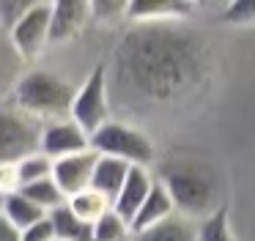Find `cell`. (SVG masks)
Returning a JSON list of instances; mask_svg holds the SVG:
<instances>
[{"label":"cell","mask_w":255,"mask_h":241,"mask_svg":"<svg viewBox=\"0 0 255 241\" xmlns=\"http://www.w3.org/2000/svg\"><path fill=\"white\" fill-rule=\"evenodd\" d=\"M19 192H22L39 211H44L47 217H50L52 211H58V208L66 206V195L58 189V184L52 178H44V181H36V184H30V186H22Z\"/></svg>","instance_id":"obj_19"},{"label":"cell","mask_w":255,"mask_h":241,"mask_svg":"<svg viewBox=\"0 0 255 241\" xmlns=\"http://www.w3.org/2000/svg\"><path fill=\"white\" fill-rule=\"evenodd\" d=\"M30 5H33V0H3L0 3V27L11 33L14 25L28 14Z\"/></svg>","instance_id":"obj_24"},{"label":"cell","mask_w":255,"mask_h":241,"mask_svg":"<svg viewBox=\"0 0 255 241\" xmlns=\"http://www.w3.org/2000/svg\"><path fill=\"white\" fill-rule=\"evenodd\" d=\"M170 217H176V206H173V197L170 192H167V186L162 184V178L154 181V186H151L148 197H145V203L140 206L137 217L132 219V233H143V230H151L156 228V225L167 222Z\"/></svg>","instance_id":"obj_13"},{"label":"cell","mask_w":255,"mask_h":241,"mask_svg":"<svg viewBox=\"0 0 255 241\" xmlns=\"http://www.w3.org/2000/svg\"><path fill=\"white\" fill-rule=\"evenodd\" d=\"M50 222L55 230V241H94V225L83 222L77 214L69 211V206L52 211Z\"/></svg>","instance_id":"obj_17"},{"label":"cell","mask_w":255,"mask_h":241,"mask_svg":"<svg viewBox=\"0 0 255 241\" xmlns=\"http://www.w3.org/2000/svg\"><path fill=\"white\" fill-rule=\"evenodd\" d=\"M192 14V3L181 0H134L127 5V19L134 25H167V22H184Z\"/></svg>","instance_id":"obj_10"},{"label":"cell","mask_w":255,"mask_h":241,"mask_svg":"<svg viewBox=\"0 0 255 241\" xmlns=\"http://www.w3.org/2000/svg\"><path fill=\"white\" fill-rule=\"evenodd\" d=\"M50 25H52V3L36 0L28 8V14L8 33L19 58H36L50 44Z\"/></svg>","instance_id":"obj_7"},{"label":"cell","mask_w":255,"mask_h":241,"mask_svg":"<svg viewBox=\"0 0 255 241\" xmlns=\"http://www.w3.org/2000/svg\"><path fill=\"white\" fill-rule=\"evenodd\" d=\"M0 211H3V217H6L19 233H22L25 228H30V225H36L39 219L47 217V214L39 211V208H36L22 192H11V195L3 197V208H0Z\"/></svg>","instance_id":"obj_18"},{"label":"cell","mask_w":255,"mask_h":241,"mask_svg":"<svg viewBox=\"0 0 255 241\" xmlns=\"http://www.w3.org/2000/svg\"><path fill=\"white\" fill-rule=\"evenodd\" d=\"M154 181L156 178H154V173H151V167H132L127 175V181H124V186H121V192H118L116 200H113V211L132 225V219L137 217L140 206L145 203Z\"/></svg>","instance_id":"obj_11"},{"label":"cell","mask_w":255,"mask_h":241,"mask_svg":"<svg viewBox=\"0 0 255 241\" xmlns=\"http://www.w3.org/2000/svg\"><path fill=\"white\" fill-rule=\"evenodd\" d=\"M209 69L206 44L181 22L137 25L118 49L121 82L148 104H176L192 96Z\"/></svg>","instance_id":"obj_1"},{"label":"cell","mask_w":255,"mask_h":241,"mask_svg":"<svg viewBox=\"0 0 255 241\" xmlns=\"http://www.w3.org/2000/svg\"><path fill=\"white\" fill-rule=\"evenodd\" d=\"M41 126L44 123L22 115L19 110H0V164H17L19 159L39 151Z\"/></svg>","instance_id":"obj_6"},{"label":"cell","mask_w":255,"mask_h":241,"mask_svg":"<svg viewBox=\"0 0 255 241\" xmlns=\"http://www.w3.org/2000/svg\"><path fill=\"white\" fill-rule=\"evenodd\" d=\"M198 241H239L225 206H220L211 217L198 222Z\"/></svg>","instance_id":"obj_20"},{"label":"cell","mask_w":255,"mask_h":241,"mask_svg":"<svg viewBox=\"0 0 255 241\" xmlns=\"http://www.w3.org/2000/svg\"><path fill=\"white\" fill-rule=\"evenodd\" d=\"M129 164L118 162V159H110V156H99L96 159V167H94V178H91V189L102 192L105 197L116 200V195L121 192L124 181L129 175Z\"/></svg>","instance_id":"obj_14"},{"label":"cell","mask_w":255,"mask_h":241,"mask_svg":"<svg viewBox=\"0 0 255 241\" xmlns=\"http://www.w3.org/2000/svg\"><path fill=\"white\" fill-rule=\"evenodd\" d=\"M69 118L85 131V134H94L102 126L110 120V80H107V69L105 66H96L85 82L77 88L72 102V113Z\"/></svg>","instance_id":"obj_5"},{"label":"cell","mask_w":255,"mask_h":241,"mask_svg":"<svg viewBox=\"0 0 255 241\" xmlns=\"http://www.w3.org/2000/svg\"><path fill=\"white\" fill-rule=\"evenodd\" d=\"M91 151H96L99 156L118 159L129 167H151L156 159V148L145 131L113 118L91 134Z\"/></svg>","instance_id":"obj_3"},{"label":"cell","mask_w":255,"mask_h":241,"mask_svg":"<svg viewBox=\"0 0 255 241\" xmlns=\"http://www.w3.org/2000/svg\"><path fill=\"white\" fill-rule=\"evenodd\" d=\"M0 241H19V230L3 217V211H0Z\"/></svg>","instance_id":"obj_26"},{"label":"cell","mask_w":255,"mask_h":241,"mask_svg":"<svg viewBox=\"0 0 255 241\" xmlns=\"http://www.w3.org/2000/svg\"><path fill=\"white\" fill-rule=\"evenodd\" d=\"M19 241H55V230H52L50 217H44V219H39L36 225L25 228L22 233H19Z\"/></svg>","instance_id":"obj_25"},{"label":"cell","mask_w":255,"mask_h":241,"mask_svg":"<svg viewBox=\"0 0 255 241\" xmlns=\"http://www.w3.org/2000/svg\"><path fill=\"white\" fill-rule=\"evenodd\" d=\"M77 88L69 80L50 71H30L17 82V110L28 118L39 120V123H50V120H63L72 113V102Z\"/></svg>","instance_id":"obj_2"},{"label":"cell","mask_w":255,"mask_h":241,"mask_svg":"<svg viewBox=\"0 0 255 241\" xmlns=\"http://www.w3.org/2000/svg\"><path fill=\"white\" fill-rule=\"evenodd\" d=\"M66 206H69V211L77 214V217L83 219V222H88V225L99 222L107 211H113V200H110V197H105L102 192L91 189V186H88V189H83V192H77V195H72L66 200Z\"/></svg>","instance_id":"obj_16"},{"label":"cell","mask_w":255,"mask_h":241,"mask_svg":"<svg viewBox=\"0 0 255 241\" xmlns=\"http://www.w3.org/2000/svg\"><path fill=\"white\" fill-rule=\"evenodd\" d=\"M3 197H6V195H3V192H0V208H3Z\"/></svg>","instance_id":"obj_27"},{"label":"cell","mask_w":255,"mask_h":241,"mask_svg":"<svg viewBox=\"0 0 255 241\" xmlns=\"http://www.w3.org/2000/svg\"><path fill=\"white\" fill-rule=\"evenodd\" d=\"M162 184L170 192L176 214L184 219L203 222L206 217H211L220 208L214 181L198 170H173L167 178H162Z\"/></svg>","instance_id":"obj_4"},{"label":"cell","mask_w":255,"mask_h":241,"mask_svg":"<svg viewBox=\"0 0 255 241\" xmlns=\"http://www.w3.org/2000/svg\"><path fill=\"white\" fill-rule=\"evenodd\" d=\"M132 241H198V222L184 217H170L167 222L137 233Z\"/></svg>","instance_id":"obj_15"},{"label":"cell","mask_w":255,"mask_h":241,"mask_svg":"<svg viewBox=\"0 0 255 241\" xmlns=\"http://www.w3.org/2000/svg\"><path fill=\"white\" fill-rule=\"evenodd\" d=\"M91 3L85 0H58L52 3V25H50V44L69 41L85 27L91 19Z\"/></svg>","instance_id":"obj_12"},{"label":"cell","mask_w":255,"mask_h":241,"mask_svg":"<svg viewBox=\"0 0 255 241\" xmlns=\"http://www.w3.org/2000/svg\"><path fill=\"white\" fill-rule=\"evenodd\" d=\"M96 159H99L96 151H83V153H74V156L52 162V181H55L58 189L66 195V200L72 195H77V192H83V189L91 186Z\"/></svg>","instance_id":"obj_9"},{"label":"cell","mask_w":255,"mask_h":241,"mask_svg":"<svg viewBox=\"0 0 255 241\" xmlns=\"http://www.w3.org/2000/svg\"><path fill=\"white\" fill-rule=\"evenodd\" d=\"M17 178H19V189H22V186L36 184V181L52 178V159L44 156L41 151H36V153H30V156L19 159V162H17Z\"/></svg>","instance_id":"obj_21"},{"label":"cell","mask_w":255,"mask_h":241,"mask_svg":"<svg viewBox=\"0 0 255 241\" xmlns=\"http://www.w3.org/2000/svg\"><path fill=\"white\" fill-rule=\"evenodd\" d=\"M222 22L236 27H250L255 25V0H239V3H231L222 14Z\"/></svg>","instance_id":"obj_23"},{"label":"cell","mask_w":255,"mask_h":241,"mask_svg":"<svg viewBox=\"0 0 255 241\" xmlns=\"http://www.w3.org/2000/svg\"><path fill=\"white\" fill-rule=\"evenodd\" d=\"M132 225L116 211H107L99 222H94V241H132Z\"/></svg>","instance_id":"obj_22"},{"label":"cell","mask_w":255,"mask_h":241,"mask_svg":"<svg viewBox=\"0 0 255 241\" xmlns=\"http://www.w3.org/2000/svg\"><path fill=\"white\" fill-rule=\"evenodd\" d=\"M39 151L44 153V156H50L52 162H58V159L74 156V153L91 151V137L85 134L72 118L50 120V123L41 126Z\"/></svg>","instance_id":"obj_8"}]
</instances>
